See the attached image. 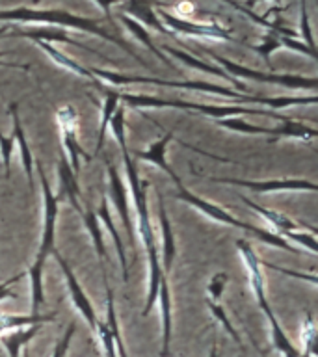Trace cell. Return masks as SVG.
<instances>
[{
	"instance_id": "8fae6325",
	"label": "cell",
	"mask_w": 318,
	"mask_h": 357,
	"mask_svg": "<svg viewBox=\"0 0 318 357\" xmlns=\"http://www.w3.org/2000/svg\"><path fill=\"white\" fill-rule=\"evenodd\" d=\"M181 110L194 112V114H203L212 119H227V117L240 116H266L281 121L285 116L278 112L268 110V108H253V106H234V105H197V102H186L181 100Z\"/></svg>"
},
{
	"instance_id": "60d3db41",
	"label": "cell",
	"mask_w": 318,
	"mask_h": 357,
	"mask_svg": "<svg viewBox=\"0 0 318 357\" xmlns=\"http://www.w3.org/2000/svg\"><path fill=\"white\" fill-rule=\"evenodd\" d=\"M229 275L225 272H218L214 273L209 281V287H206V292H209V300L211 301H220L222 298L223 290L227 287Z\"/></svg>"
},
{
	"instance_id": "277c9868",
	"label": "cell",
	"mask_w": 318,
	"mask_h": 357,
	"mask_svg": "<svg viewBox=\"0 0 318 357\" xmlns=\"http://www.w3.org/2000/svg\"><path fill=\"white\" fill-rule=\"evenodd\" d=\"M89 73L93 75L97 80H105L112 86H130V84H155L162 88H177L186 89V91H201V93L209 95H220L229 100H234L238 105H259L264 106V97L259 95H245L240 93L233 88H225V86H218L211 82H199V80H164V78L155 77H142V75H125V73L106 71V69H97V67H89Z\"/></svg>"
},
{
	"instance_id": "603a6c76",
	"label": "cell",
	"mask_w": 318,
	"mask_h": 357,
	"mask_svg": "<svg viewBox=\"0 0 318 357\" xmlns=\"http://www.w3.org/2000/svg\"><path fill=\"white\" fill-rule=\"evenodd\" d=\"M175 138L173 136V132L169 130V132H164V136H162L160 139H156V142H153V144L147 147L145 151H142V153H138L136 155V158L138 160H145V162H151V164H155V166H158L164 173H167L169 177L173 178V183L177 184L181 178H179V175L175 172H173V167L167 164L166 160V151H167V145H169V142Z\"/></svg>"
},
{
	"instance_id": "f546056e",
	"label": "cell",
	"mask_w": 318,
	"mask_h": 357,
	"mask_svg": "<svg viewBox=\"0 0 318 357\" xmlns=\"http://www.w3.org/2000/svg\"><path fill=\"white\" fill-rule=\"evenodd\" d=\"M119 100H123L125 105L130 108H181V100H169L160 99V97H153V95H139V93H125L119 91Z\"/></svg>"
},
{
	"instance_id": "8992f818",
	"label": "cell",
	"mask_w": 318,
	"mask_h": 357,
	"mask_svg": "<svg viewBox=\"0 0 318 357\" xmlns=\"http://www.w3.org/2000/svg\"><path fill=\"white\" fill-rule=\"evenodd\" d=\"M205 52L211 56L212 60L216 61L218 66L222 67L223 71L231 75L233 78H248V80H257V82L264 84H278V86H283V88L289 89H311L315 91L318 86L317 77H303V75H287V73H261L251 69V67H245L242 63H236L233 60H227L223 56L216 54L214 50L205 49Z\"/></svg>"
},
{
	"instance_id": "9c48e42d",
	"label": "cell",
	"mask_w": 318,
	"mask_h": 357,
	"mask_svg": "<svg viewBox=\"0 0 318 357\" xmlns=\"http://www.w3.org/2000/svg\"><path fill=\"white\" fill-rule=\"evenodd\" d=\"M160 17L162 24L169 28V32L183 33V36H190V38H206V39H216V41H236V39L229 33L223 26L216 24V22H194L181 19V17L167 13V11L160 10L156 11Z\"/></svg>"
},
{
	"instance_id": "d6986e66",
	"label": "cell",
	"mask_w": 318,
	"mask_h": 357,
	"mask_svg": "<svg viewBox=\"0 0 318 357\" xmlns=\"http://www.w3.org/2000/svg\"><path fill=\"white\" fill-rule=\"evenodd\" d=\"M10 114L11 119H13V138H15V144L19 145V155H21L22 167H24V173H26L28 186H30V190L33 192V164H36V160H33L32 149H30L26 136H24V128H22L17 102H11L10 105Z\"/></svg>"
},
{
	"instance_id": "ffe728a7",
	"label": "cell",
	"mask_w": 318,
	"mask_h": 357,
	"mask_svg": "<svg viewBox=\"0 0 318 357\" xmlns=\"http://www.w3.org/2000/svg\"><path fill=\"white\" fill-rule=\"evenodd\" d=\"M58 177H60V195H56L58 201L67 199L71 206L80 214L82 206H80V186H78V177L73 173L66 155L60 156L58 160Z\"/></svg>"
},
{
	"instance_id": "484cf974",
	"label": "cell",
	"mask_w": 318,
	"mask_h": 357,
	"mask_svg": "<svg viewBox=\"0 0 318 357\" xmlns=\"http://www.w3.org/2000/svg\"><path fill=\"white\" fill-rule=\"evenodd\" d=\"M147 261H149V289H147V300H145L142 317H149V312L153 311L156 296H158V287H160L162 278L166 275V273L162 272L160 255H158V251H156V245H153L151 250H147Z\"/></svg>"
},
{
	"instance_id": "c3c4849f",
	"label": "cell",
	"mask_w": 318,
	"mask_h": 357,
	"mask_svg": "<svg viewBox=\"0 0 318 357\" xmlns=\"http://www.w3.org/2000/svg\"><path fill=\"white\" fill-rule=\"evenodd\" d=\"M8 30H10L8 26H0V38H2V36H6V33H8Z\"/></svg>"
},
{
	"instance_id": "e575fe53",
	"label": "cell",
	"mask_w": 318,
	"mask_h": 357,
	"mask_svg": "<svg viewBox=\"0 0 318 357\" xmlns=\"http://www.w3.org/2000/svg\"><path fill=\"white\" fill-rule=\"evenodd\" d=\"M301 340H303V351H300L298 357H315L317 354V324L311 312H307L303 320V331H301Z\"/></svg>"
},
{
	"instance_id": "ba28073f",
	"label": "cell",
	"mask_w": 318,
	"mask_h": 357,
	"mask_svg": "<svg viewBox=\"0 0 318 357\" xmlns=\"http://www.w3.org/2000/svg\"><path fill=\"white\" fill-rule=\"evenodd\" d=\"M211 183L233 184L242 188L251 190L253 194H272V192H317L318 186L307 178H264V181H248V178H223L209 177Z\"/></svg>"
},
{
	"instance_id": "f35d334b",
	"label": "cell",
	"mask_w": 318,
	"mask_h": 357,
	"mask_svg": "<svg viewBox=\"0 0 318 357\" xmlns=\"http://www.w3.org/2000/svg\"><path fill=\"white\" fill-rule=\"evenodd\" d=\"M251 49L255 50V52H259V54L264 58V61H266L268 66H270V56H272L275 50L283 49V47H281V43H279L278 33L270 32V33H266L264 38H262L261 45H257V47H251Z\"/></svg>"
},
{
	"instance_id": "2e32d148",
	"label": "cell",
	"mask_w": 318,
	"mask_h": 357,
	"mask_svg": "<svg viewBox=\"0 0 318 357\" xmlns=\"http://www.w3.org/2000/svg\"><path fill=\"white\" fill-rule=\"evenodd\" d=\"M162 50L167 52L169 56H173V58H177L179 61H183L184 66L192 67V69H197V71L201 73H206V75H214V77H220L223 78V80H227L231 86L236 88V91L245 93V84L242 82V80H238V78H233L231 75H227L222 67H214L212 63H209V61L201 60V58H195V56L188 54V52H184V50L175 49V47H169V45H162Z\"/></svg>"
},
{
	"instance_id": "d4e9b609",
	"label": "cell",
	"mask_w": 318,
	"mask_h": 357,
	"mask_svg": "<svg viewBox=\"0 0 318 357\" xmlns=\"http://www.w3.org/2000/svg\"><path fill=\"white\" fill-rule=\"evenodd\" d=\"M93 86L105 93V102H103V110H100L99 138H97V149H95V153H99V151L103 149V145H105L106 128H108V125H110L112 116H114L117 108H119V91H117V89H110L108 86H103L99 80H97Z\"/></svg>"
},
{
	"instance_id": "ab89813d",
	"label": "cell",
	"mask_w": 318,
	"mask_h": 357,
	"mask_svg": "<svg viewBox=\"0 0 318 357\" xmlns=\"http://www.w3.org/2000/svg\"><path fill=\"white\" fill-rule=\"evenodd\" d=\"M13 149H15V138L11 134L10 138H6L2 130H0V160H2V166H4V175L6 178H10L11 173V155H13Z\"/></svg>"
},
{
	"instance_id": "74e56055",
	"label": "cell",
	"mask_w": 318,
	"mask_h": 357,
	"mask_svg": "<svg viewBox=\"0 0 318 357\" xmlns=\"http://www.w3.org/2000/svg\"><path fill=\"white\" fill-rule=\"evenodd\" d=\"M300 38L309 49L317 52L311 32V22H309V13H307V0H300Z\"/></svg>"
},
{
	"instance_id": "ac0fdd59",
	"label": "cell",
	"mask_w": 318,
	"mask_h": 357,
	"mask_svg": "<svg viewBox=\"0 0 318 357\" xmlns=\"http://www.w3.org/2000/svg\"><path fill=\"white\" fill-rule=\"evenodd\" d=\"M158 216H160V229H162V253L160 255V266L162 272L169 273L175 261V253H177V245H175V236H173L172 222L167 218L166 205H164V195L158 194Z\"/></svg>"
},
{
	"instance_id": "f6af8a7d",
	"label": "cell",
	"mask_w": 318,
	"mask_h": 357,
	"mask_svg": "<svg viewBox=\"0 0 318 357\" xmlns=\"http://www.w3.org/2000/svg\"><path fill=\"white\" fill-rule=\"evenodd\" d=\"M95 4L100 6V10H103V13H105V17L108 19V21L112 22V26H114V30H117V26L114 24V21H112V13H110V8L112 6H119L123 2V0H93Z\"/></svg>"
},
{
	"instance_id": "52a82bcc",
	"label": "cell",
	"mask_w": 318,
	"mask_h": 357,
	"mask_svg": "<svg viewBox=\"0 0 318 357\" xmlns=\"http://www.w3.org/2000/svg\"><path fill=\"white\" fill-rule=\"evenodd\" d=\"M56 121H58V127H60L61 145H63V149H66L67 153V162H69L73 173L78 177V173H80V158L89 160L91 155H88V153L82 149V145L78 144L77 139V110H75L71 105L60 106V108L56 110Z\"/></svg>"
},
{
	"instance_id": "f907efd6",
	"label": "cell",
	"mask_w": 318,
	"mask_h": 357,
	"mask_svg": "<svg viewBox=\"0 0 318 357\" xmlns=\"http://www.w3.org/2000/svg\"><path fill=\"white\" fill-rule=\"evenodd\" d=\"M39 2H41V0H33V4H39Z\"/></svg>"
},
{
	"instance_id": "4fadbf2b",
	"label": "cell",
	"mask_w": 318,
	"mask_h": 357,
	"mask_svg": "<svg viewBox=\"0 0 318 357\" xmlns=\"http://www.w3.org/2000/svg\"><path fill=\"white\" fill-rule=\"evenodd\" d=\"M158 4L167 6L158 2V0H123L117 8H119L121 13L128 15L130 19H134V21H138L139 24L155 28V30H158V32L164 33V36H173V33L162 24L160 17H158V13L155 11V6Z\"/></svg>"
},
{
	"instance_id": "836d02e7",
	"label": "cell",
	"mask_w": 318,
	"mask_h": 357,
	"mask_svg": "<svg viewBox=\"0 0 318 357\" xmlns=\"http://www.w3.org/2000/svg\"><path fill=\"white\" fill-rule=\"evenodd\" d=\"M117 17H119V21H121L123 24L127 26L128 32L132 33L134 38L138 39L139 43H144L145 47H147V49H149L151 52H153V54H155L156 58H158V60H162V61H164V63H166V66L172 67V61L167 60V56L164 54V52H162L160 49H156L155 43H153V39H151L149 32L145 30L144 24H139L138 21H134V19H130V17H128V15H117Z\"/></svg>"
},
{
	"instance_id": "7402d4cb",
	"label": "cell",
	"mask_w": 318,
	"mask_h": 357,
	"mask_svg": "<svg viewBox=\"0 0 318 357\" xmlns=\"http://www.w3.org/2000/svg\"><path fill=\"white\" fill-rule=\"evenodd\" d=\"M156 300L160 301V318H162L160 357H167L169 356V344H172L173 318H172V292H169V283H167L166 275L162 278Z\"/></svg>"
},
{
	"instance_id": "8d00e7d4",
	"label": "cell",
	"mask_w": 318,
	"mask_h": 357,
	"mask_svg": "<svg viewBox=\"0 0 318 357\" xmlns=\"http://www.w3.org/2000/svg\"><path fill=\"white\" fill-rule=\"evenodd\" d=\"M206 305H209V311H211L212 317L216 318L218 322H220L223 326V329H225V331H227V333L231 335V339H233L234 342H236V344H238V346H242V339H240L238 331L234 329V326H233V324H231V320H229L225 309H223V307L220 305V301L206 300Z\"/></svg>"
},
{
	"instance_id": "44dd1931",
	"label": "cell",
	"mask_w": 318,
	"mask_h": 357,
	"mask_svg": "<svg viewBox=\"0 0 318 357\" xmlns=\"http://www.w3.org/2000/svg\"><path fill=\"white\" fill-rule=\"evenodd\" d=\"M240 199H242V203H245V205L250 206V208H253L259 216L264 218V220H266V222L273 227L272 233L279 234L281 238H283V234L290 233V231H301V229L311 231L312 229V227H307V225H301V223L294 222V220H290V218H287L285 214H281V212L272 211V208H264V206L255 203V201H251L250 197H244V195H242Z\"/></svg>"
},
{
	"instance_id": "4316f807",
	"label": "cell",
	"mask_w": 318,
	"mask_h": 357,
	"mask_svg": "<svg viewBox=\"0 0 318 357\" xmlns=\"http://www.w3.org/2000/svg\"><path fill=\"white\" fill-rule=\"evenodd\" d=\"M262 312H264V317H266L268 324H270V337H272L273 348H275L283 357L300 356V350L292 344V340L289 339V335L285 333V329L281 328V324H279V320L275 318V314H273L272 307H264Z\"/></svg>"
},
{
	"instance_id": "30bf717a",
	"label": "cell",
	"mask_w": 318,
	"mask_h": 357,
	"mask_svg": "<svg viewBox=\"0 0 318 357\" xmlns=\"http://www.w3.org/2000/svg\"><path fill=\"white\" fill-rule=\"evenodd\" d=\"M106 173H108V181H110V197L114 201V206L117 208V214L121 218L123 227L127 231L128 245H130V251L132 255H136L138 251V245H136V231H134L132 218H130V201H128V192L125 188V183H123L121 175L117 172L116 164H106Z\"/></svg>"
},
{
	"instance_id": "cb8c5ba5",
	"label": "cell",
	"mask_w": 318,
	"mask_h": 357,
	"mask_svg": "<svg viewBox=\"0 0 318 357\" xmlns=\"http://www.w3.org/2000/svg\"><path fill=\"white\" fill-rule=\"evenodd\" d=\"M41 331V324H32L26 328H19L10 331L8 335H0V342L8 351L10 357H21L22 350L28 348V342Z\"/></svg>"
},
{
	"instance_id": "bcb514c9",
	"label": "cell",
	"mask_w": 318,
	"mask_h": 357,
	"mask_svg": "<svg viewBox=\"0 0 318 357\" xmlns=\"http://www.w3.org/2000/svg\"><path fill=\"white\" fill-rule=\"evenodd\" d=\"M259 2H264V0H245V8H248V10H251V8H253V6L255 4H259ZM270 2H273V4H281V0H270Z\"/></svg>"
},
{
	"instance_id": "d590c367",
	"label": "cell",
	"mask_w": 318,
	"mask_h": 357,
	"mask_svg": "<svg viewBox=\"0 0 318 357\" xmlns=\"http://www.w3.org/2000/svg\"><path fill=\"white\" fill-rule=\"evenodd\" d=\"M218 125L223 128H229V130H234V132L240 134H266L268 127H259V125H253V123H248L245 119H240V117H227V119H218Z\"/></svg>"
},
{
	"instance_id": "5bb4252c",
	"label": "cell",
	"mask_w": 318,
	"mask_h": 357,
	"mask_svg": "<svg viewBox=\"0 0 318 357\" xmlns=\"http://www.w3.org/2000/svg\"><path fill=\"white\" fill-rule=\"evenodd\" d=\"M8 38H26L32 39L36 43H66L75 45V47H82L88 52H95L93 49H89L86 45L78 43L77 39H73L67 30H61L60 26H50V24H43V26H32V28H15L13 32L6 33ZM97 54V52H95Z\"/></svg>"
},
{
	"instance_id": "3957f363",
	"label": "cell",
	"mask_w": 318,
	"mask_h": 357,
	"mask_svg": "<svg viewBox=\"0 0 318 357\" xmlns=\"http://www.w3.org/2000/svg\"><path fill=\"white\" fill-rule=\"evenodd\" d=\"M110 128L112 132H114V138L117 139V144L121 147L125 172H127L128 186H130V195H132L134 206H136L138 223H136L134 231H138L139 238H142V242L145 245V251H147L155 245V233H153V227H151L149 206H147V186H149V183L139 177L138 167H136L134 158L128 153L127 139H125V110L123 108H117L116 114L112 116Z\"/></svg>"
},
{
	"instance_id": "7a4b0ae2",
	"label": "cell",
	"mask_w": 318,
	"mask_h": 357,
	"mask_svg": "<svg viewBox=\"0 0 318 357\" xmlns=\"http://www.w3.org/2000/svg\"><path fill=\"white\" fill-rule=\"evenodd\" d=\"M39 173V181H41V190H43V229H41V242H39V250L36 253L32 268L28 270L30 273V314H39V307L43 305V268L47 257L54 253V238H56V220H58V205L60 201L52 194L50 190L49 178L45 173L43 166L36 162L33 164Z\"/></svg>"
},
{
	"instance_id": "83f0119b",
	"label": "cell",
	"mask_w": 318,
	"mask_h": 357,
	"mask_svg": "<svg viewBox=\"0 0 318 357\" xmlns=\"http://www.w3.org/2000/svg\"><path fill=\"white\" fill-rule=\"evenodd\" d=\"M80 216L84 220V225L88 229L89 236H91V242H93L95 253L99 257L100 266H103V278H106V245L105 238H103V231H100V222L99 216L95 214V208H91L89 205H86L80 212Z\"/></svg>"
},
{
	"instance_id": "9a60e30c",
	"label": "cell",
	"mask_w": 318,
	"mask_h": 357,
	"mask_svg": "<svg viewBox=\"0 0 318 357\" xmlns=\"http://www.w3.org/2000/svg\"><path fill=\"white\" fill-rule=\"evenodd\" d=\"M236 248H238V253L244 259V266L248 270V279H250L251 290H253V294L257 298V303L261 307V311L264 307H268L266 300V290H264V278H262L261 272V261H259V257H257L255 250L251 248V244L248 240H238L236 242Z\"/></svg>"
},
{
	"instance_id": "6da1fadb",
	"label": "cell",
	"mask_w": 318,
	"mask_h": 357,
	"mask_svg": "<svg viewBox=\"0 0 318 357\" xmlns=\"http://www.w3.org/2000/svg\"><path fill=\"white\" fill-rule=\"evenodd\" d=\"M0 21H13V22H41V24H50V26L60 28H75L78 32H88L91 36H99V38L110 41V43L117 45L119 49H123L128 56H132L134 60L139 61L144 67H149L145 63L139 54H136L127 41H123L119 36H114L108 32L106 28H103L99 22L91 19V17L77 15L71 11L66 10H33V8H15V10H2L0 11Z\"/></svg>"
},
{
	"instance_id": "e0dca14e",
	"label": "cell",
	"mask_w": 318,
	"mask_h": 357,
	"mask_svg": "<svg viewBox=\"0 0 318 357\" xmlns=\"http://www.w3.org/2000/svg\"><path fill=\"white\" fill-rule=\"evenodd\" d=\"M268 142H278V139L290 138V139H300V142H309V139H315L318 136V130L311 125H305V123L296 121L292 117L285 116L281 121H279V127L268 128Z\"/></svg>"
},
{
	"instance_id": "4dcf8cb0",
	"label": "cell",
	"mask_w": 318,
	"mask_h": 357,
	"mask_svg": "<svg viewBox=\"0 0 318 357\" xmlns=\"http://www.w3.org/2000/svg\"><path fill=\"white\" fill-rule=\"evenodd\" d=\"M38 45H39V49L47 52V56H49L50 60L54 61L56 66L63 67L66 71H71V73H75V75H78V77L86 78V80H89L91 84L97 82V78H95L93 75L89 73L88 67L80 66V63H77L75 60H71L69 56H66L63 52H60L58 49H54V47H52L50 43H38Z\"/></svg>"
},
{
	"instance_id": "1f68e13d",
	"label": "cell",
	"mask_w": 318,
	"mask_h": 357,
	"mask_svg": "<svg viewBox=\"0 0 318 357\" xmlns=\"http://www.w3.org/2000/svg\"><path fill=\"white\" fill-rule=\"evenodd\" d=\"M56 320V314H11V312H0V335L4 331L26 328L32 324H43Z\"/></svg>"
},
{
	"instance_id": "b9f144b4",
	"label": "cell",
	"mask_w": 318,
	"mask_h": 357,
	"mask_svg": "<svg viewBox=\"0 0 318 357\" xmlns=\"http://www.w3.org/2000/svg\"><path fill=\"white\" fill-rule=\"evenodd\" d=\"M75 331H77V324L71 322L69 324V328L66 329L63 337L58 340V344H56L54 351H52V356L50 357H67V351H69V346H71V339L73 335H75Z\"/></svg>"
},
{
	"instance_id": "7dc6e473",
	"label": "cell",
	"mask_w": 318,
	"mask_h": 357,
	"mask_svg": "<svg viewBox=\"0 0 318 357\" xmlns=\"http://www.w3.org/2000/svg\"><path fill=\"white\" fill-rule=\"evenodd\" d=\"M209 357H220V351H218V342L214 340V344L211 346V351H209Z\"/></svg>"
},
{
	"instance_id": "7bdbcfd3",
	"label": "cell",
	"mask_w": 318,
	"mask_h": 357,
	"mask_svg": "<svg viewBox=\"0 0 318 357\" xmlns=\"http://www.w3.org/2000/svg\"><path fill=\"white\" fill-rule=\"evenodd\" d=\"M22 278V273H17L13 278L6 279V281H0V301L4 300H13L15 298V290H13V284Z\"/></svg>"
},
{
	"instance_id": "f1b7e54d",
	"label": "cell",
	"mask_w": 318,
	"mask_h": 357,
	"mask_svg": "<svg viewBox=\"0 0 318 357\" xmlns=\"http://www.w3.org/2000/svg\"><path fill=\"white\" fill-rule=\"evenodd\" d=\"M99 222L105 223V227L108 229V233L112 236V242L116 245V251H117V259L121 262V270H123V281L127 283L128 281V262H127V255H125V245H123V240L117 233L116 225H114V220H112V214H110V208H108V201L106 197H103L100 201V206H99Z\"/></svg>"
},
{
	"instance_id": "5b68a950",
	"label": "cell",
	"mask_w": 318,
	"mask_h": 357,
	"mask_svg": "<svg viewBox=\"0 0 318 357\" xmlns=\"http://www.w3.org/2000/svg\"><path fill=\"white\" fill-rule=\"evenodd\" d=\"M177 188H179L177 199L184 201V203H188L190 206H194V208H197L199 212H203L206 218H211V220H214V222L223 223V225H229V227L240 229V231H245V233L255 234L257 238L268 245L281 248V250H287V251H290V253H298V251H296V248H292V245H290L285 238H281L279 234L272 233V231H264V229H261V227H255V225H251V223L240 222L238 218H234L233 214H229V212L225 211V208H222V206H218V205H214V203H211V201L203 199V197H199L197 194H192V192H190V190L186 188L183 183H181V181L177 183Z\"/></svg>"
},
{
	"instance_id": "681fc988",
	"label": "cell",
	"mask_w": 318,
	"mask_h": 357,
	"mask_svg": "<svg viewBox=\"0 0 318 357\" xmlns=\"http://www.w3.org/2000/svg\"><path fill=\"white\" fill-rule=\"evenodd\" d=\"M22 357H30V351H28V348H24V350H22Z\"/></svg>"
},
{
	"instance_id": "ee69618b",
	"label": "cell",
	"mask_w": 318,
	"mask_h": 357,
	"mask_svg": "<svg viewBox=\"0 0 318 357\" xmlns=\"http://www.w3.org/2000/svg\"><path fill=\"white\" fill-rule=\"evenodd\" d=\"M264 266L266 268H272V270H278V272L285 273V275H290V278H298V279H307L311 284H317L318 279L315 273H300V272H292V270H285V268L281 266H275V264H272V262H264Z\"/></svg>"
},
{
	"instance_id": "7c38bea8",
	"label": "cell",
	"mask_w": 318,
	"mask_h": 357,
	"mask_svg": "<svg viewBox=\"0 0 318 357\" xmlns=\"http://www.w3.org/2000/svg\"><path fill=\"white\" fill-rule=\"evenodd\" d=\"M52 255L56 257V261H58V264H60L61 273H63V278H66L67 289H69V294H71V300L73 303H75V307H77V311L80 312V314L84 317V320L88 322L91 331L97 333V324H99V318H97V314H95V309L93 305H91V301H89L88 294L84 292V289L80 287V283H78L77 275L73 273L71 266L67 264L66 259H63V257H61L56 250Z\"/></svg>"
},
{
	"instance_id": "d6a6232c",
	"label": "cell",
	"mask_w": 318,
	"mask_h": 357,
	"mask_svg": "<svg viewBox=\"0 0 318 357\" xmlns=\"http://www.w3.org/2000/svg\"><path fill=\"white\" fill-rule=\"evenodd\" d=\"M106 283V318L105 324L110 329L112 337H114V342H116L117 354L121 357H128L127 351H125V346H123L121 340V333H119V324H117V317H116V303H114V292H112L110 284H108V278H103Z\"/></svg>"
}]
</instances>
